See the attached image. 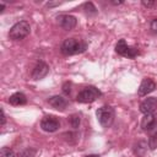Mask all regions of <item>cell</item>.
Here are the masks:
<instances>
[{
  "instance_id": "obj_1",
  "label": "cell",
  "mask_w": 157,
  "mask_h": 157,
  "mask_svg": "<svg viewBox=\"0 0 157 157\" xmlns=\"http://www.w3.org/2000/svg\"><path fill=\"white\" fill-rule=\"evenodd\" d=\"M87 43L81 40V39H77V38H66L61 47H60V52L69 56V55H75V54H81L83 52H86L87 49Z\"/></svg>"
},
{
  "instance_id": "obj_2",
  "label": "cell",
  "mask_w": 157,
  "mask_h": 157,
  "mask_svg": "<svg viewBox=\"0 0 157 157\" xmlns=\"http://www.w3.org/2000/svg\"><path fill=\"white\" fill-rule=\"evenodd\" d=\"M31 32V26L29 22L27 21H18L16 22L9 31V37L12 40H21L23 38H26Z\"/></svg>"
},
{
  "instance_id": "obj_3",
  "label": "cell",
  "mask_w": 157,
  "mask_h": 157,
  "mask_svg": "<svg viewBox=\"0 0 157 157\" xmlns=\"http://www.w3.org/2000/svg\"><path fill=\"white\" fill-rule=\"evenodd\" d=\"M101 96H102V92L97 87L87 86L78 92V94L76 96V101L78 103H92L96 99H98Z\"/></svg>"
},
{
  "instance_id": "obj_4",
  "label": "cell",
  "mask_w": 157,
  "mask_h": 157,
  "mask_svg": "<svg viewBox=\"0 0 157 157\" xmlns=\"http://www.w3.org/2000/svg\"><path fill=\"white\" fill-rule=\"evenodd\" d=\"M98 123L103 128H109L114 121V109L110 105H102L96 112Z\"/></svg>"
},
{
  "instance_id": "obj_5",
  "label": "cell",
  "mask_w": 157,
  "mask_h": 157,
  "mask_svg": "<svg viewBox=\"0 0 157 157\" xmlns=\"http://www.w3.org/2000/svg\"><path fill=\"white\" fill-rule=\"evenodd\" d=\"M141 129L151 136H157V117L155 114H145L141 119Z\"/></svg>"
},
{
  "instance_id": "obj_6",
  "label": "cell",
  "mask_w": 157,
  "mask_h": 157,
  "mask_svg": "<svg viewBox=\"0 0 157 157\" xmlns=\"http://www.w3.org/2000/svg\"><path fill=\"white\" fill-rule=\"evenodd\" d=\"M115 52L119 55H121L124 58H129V59H134V58H136L140 54L139 49L135 48V47L128 45L125 39H119L118 40V43L115 44Z\"/></svg>"
},
{
  "instance_id": "obj_7",
  "label": "cell",
  "mask_w": 157,
  "mask_h": 157,
  "mask_svg": "<svg viewBox=\"0 0 157 157\" xmlns=\"http://www.w3.org/2000/svg\"><path fill=\"white\" fill-rule=\"evenodd\" d=\"M40 128L47 132H54L60 128V121L54 115H45L40 121Z\"/></svg>"
},
{
  "instance_id": "obj_8",
  "label": "cell",
  "mask_w": 157,
  "mask_h": 157,
  "mask_svg": "<svg viewBox=\"0 0 157 157\" xmlns=\"http://www.w3.org/2000/svg\"><path fill=\"white\" fill-rule=\"evenodd\" d=\"M56 20H58V23H59V26L63 28V29H65V31H70V29H74L75 27H76V25H77V20H76V17L75 16H72V15H59L58 17H56Z\"/></svg>"
},
{
  "instance_id": "obj_9",
  "label": "cell",
  "mask_w": 157,
  "mask_h": 157,
  "mask_svg": "<svg viewBox=\"0 0 157 157\" xmlns=\"http://www.w3.org/2000/svg\"><path fill=\"white\" fill-rule=\"evenodd\" d=\"M157 109V98L156 97H147L140 103V112L144 114H153Z\"/></svg>"
},
{
  "instance_id": "obj_10",
  "label": "cell",
  "mask_w": 157,
  "mask_h": 157,
  "mask_svg": "<svg viewBox=\"0 0 157 157\" xmlns=\"http://www.w3.org/2000/svg\"><path fill=\"white\" fill-rule=\"evenodd\" d=\"M49 72V66L47 63L44 61H38L37 65L34 66L33 71H32V78L33 80H42L43 77H45Z\"/></svg>"
},
{
  "instance_id": "obj_11",
  "label": "cell",
  "mask_w": 157,
  "mask_h": 157,
  "mask_svg": "<svg viewBox=\"0 0 157 157\" xmlns=\"http://www.w3.org/2000/svg\"><path fill=\"white\" fill-rule=\"evenodd\" d=\"M155 90H156V83L151 78L145 77L142 80V82L140 83L139 88H137V94L141 96V97H144V96H147L148 93L153 92Z\"/></svg>"
},
{
  "instance_id": "obj_12",
  "label": "cell",
  "mask_w": 157,
  "mask_h": 157,
  "mask_svg": "<svg viewBox=\"0 0 157 157\" xmlns=\"http://www.w3.org/2000/svg\"><path fill=\"white\" fill-rule=\"evenodd\" d=\"M48 103L58 110H64L67 107V101L61 96H52L48 99Z\"/></svg>"
},
{
  "instance_id": "obj_13",
  "label": "cell",
  "mask_w": 157,
  "mask_h": 157,
  "mask_svg": "<svg viewBox=\"0 0 157 157\" xmlns=\"http://www.w3.org/2000/svg\"><path fill=\"white\" fill-rule=\"evenodd\" d=\"M9 103L12 105H23L27 103V98L22 92H15L13 94L10 96Z\"/></svg>"
},
{
  "instance_id": "obj_14",
  "label": "cell",
  "mask_w": 157,
  "mask_h": 157,
  "mask_svg": "<svg viewBox=\"0 0 157 157\" xmlns=\"http://www.w3.org/2000/svg\"><path fill=\"white\" fill-rule=\"evenodd\" d=\"M69 123H70L71 128L77 129L78 125H80V115H78V114H71V115L69 117Z\"/></svg>"
},
{
  "instance_id": "obj_15",
  "label": "cell",
  "mask_w": 157,
  "mask_h": 157,
  "mask_svg": "<svg viewBox=\"0 0 157 157\" xmlns=\"http://www.w3.org/2000/svg\"><path fill=\"white\" fill-rule=\"evenodd\" d=\"M37 151L34 148H25L18 153V157H36Z\"/></svg>"
},
{
  "instance_id": "obj_16",
  "label": "cell",
  "mask_w": 157,
  "mask_h": 157,
  "mask_svg": "<svg viewBox=\"0 0 157 157\" xmlns=\"http://www.w3.org/2000/svg\"><path fill=\"white\" fill-rule=\"evenodd\" d=\"M83 9L86 10V12H87L88 15H94V13L97 12V9L94 7V5H93L92 2H85V4H83Z\"/></svg>"
},
{
  "instance_id": "obj_17",
  "label": "cell",
  "mask_w": 157,
  "mask_h": 157,
  "mask_svg": "<svg viewBox=\"0 0 157 157\" xmlns=\"http://www.w3.org/2000/svg\"><path fill=\"white\" fill-rule=\"evenodd\" d=\"M0 157H15V153L9 147H1V150H0Z\"/></svg>"
},
{
  "instance_id": "obj_18",
  "label": "cell",
  "mask_w": 157,
  "mask_h": 157,
  "mask_svg": "<svg viewBox=\"0 0 157 157\" xmlns=\"http://www.w3.org/2000/svg\"><path fill=\"white\" fill-rule=\"evenodd\" d=\"M150 28H151V31H152L155 34H157V17L153 18V20L151 21V23H150Z\"/></svg>"
},
{
  "instance_id": "obj_19",
  "label": "cell",
  "mask_w": 157,
  "mask_h": 157,
  "mask_svg": "<svg viewBox=\"0 0 157 157\" xmlns=\"http://www.w3.org/2000/svg\"><path fill=\"white\" fill-rule=\"evenodd\" d=\"M70 91H71V83H70V82H65V83L63 85V92H64L65 94H69Z\"/></svg>"
},
{
  "instance_id": "obj_20",
  "label": "cell",
  "mask_w": 157,
  "mask_h": 157,
  "mask_svg": "<svg viewBox=\"0 0 157 157\" xmlns=\"http://www.w3.org/2000/svg\"><path fill=\"white\" fill-rule=\"evenodd\" d=\"M141 4L145 6V7H152L153 5H155V1H141Z\"/></svg>"
},
{
  "instance_id": "obj_21",
  "label": "cell",
  "mask_w": 157,
  "mask_h": 157,
  "mask_svg": "<svg viewBox=\"0 0 157 157\" xmlns=\"http://www.w3.org/2000/svg\"><path fill=\"white\" fill-rule=\"evenodd\" d=\"M6 121V117H5V112L4 109H1V121H0V125H4Z\"/></svg>"
},
{
  "instance_id": "obj_22",
  "label": "cell",
  "mask_w": 157,
  "mask_h": 157,
  "mask_svg": "<svg viewBox=\"0 0 157 157\" xmlns=\"http://www.w3.org/2000/svg\"><path fill=\"white\" fill-rule=\"evenodd\" d=\"M112 4L113 5H120V4H123V1H112Z\"/></svg>"
},
{
  "instance_id": "obj_23",
  "label": "cell",
  "mask_w": 157,
  "mask_h": 157,
  "mask_svg": "<svg viewBox=\"0 0 157 157\" xmlns=\"http://www.w3.org/2000/svg\"><path fill=\"white\" fill-rule=\"evenodd\" d=\"M4 9H5V5H4V4H1V6H0V12H2V11H4Z\"/></svg>"
},
{
  "instance_id": "obj_24",
  "label": "cell",
  "mask_w": 157,
  "mask_h": 157,
  "mask_svg": "<svg viewBox=\"0 0 157 157\" xmlns=\"http://www.w3.org/2000/svg\"><path fill=\"white\" fill-rule=\"evenodd\" d=\"M86 157H99L98 155H88V156H86Z\"/></svg>"
}]
</instances>
